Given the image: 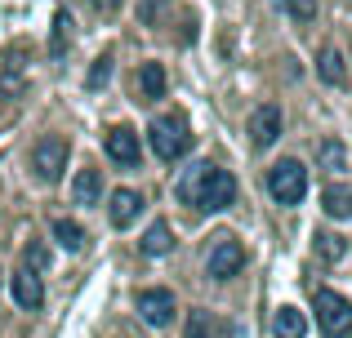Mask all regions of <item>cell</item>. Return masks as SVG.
<instances>
[{"label": "cell", "mask_w": 352, "mask_h": 338, "mask_svg": "<svg viewBox=\"0 0 352 338\" xmlns=\"http://www.w3.org/2000/svg\"><path fill=\"white\" fill-rule=\"evenodd\" d=\"M276 138H281V107H272V103L254 107V116H250V143L254 147H272Z\"/></svg>", "instance_id": "obj_8"}, {"label": "cell", "mask_w": 352, "mask_h": 338, "mask_svg": "<svg viewBox=\"0 0 352 338\" xmlns=\"http://www.w3.org/2000/svg\"><path fill=\"white\" fill-rule=\"evenodd\" d=\"M103 147H107V156H112L116 165H125V169L143 160V147H138V134H134V130H125V125H116V130H107Z\"/></svg>", "instance_id": "obj_9"}, {"label": "cell", "mask_w": 352, "mask_h": 338, "mask_svg": "<svg viewBox=\"0 0 352 338\" xmlns=\"http://www.w3.org/2000/svg\"><path fill=\"white\" fill-rule=\"evenodd\" d=\"M147 138H152V152L161 160H183L192 152V130H188V116H183V112L156 116L152 130H147Z\"/></svg>", "instance_id": "obj_2"}, {"label": "cell", "mask_w": 352, "mask_h": 338, "mask_svg": "<svg viewBox=\"0 0 352 338\" xmlns=\"http://www.w3.org/2000/svg\"><path fill=\"white\" fill-rule=\"evenodd\" d=\"M45 267H50V250H45L41 241L23 245V271H32V276H36V271H45Z\"/></svg>", "instance_id": "obj_23"}, {"label": "cell", "mask_w": 352, "mask_h": 338, "mask_svg": "<svg viewBox=\"0 0 352 338\" xmlns=\"http://www.w3.org/2000/svg\"><path fill=\"white\" fill-rule=\"evenodd\" d=\"M138 250L152 254V258L170 254V250H174V232H170V223H152V227H147V236L138 241Z\"/></svg>", "instance_id": "obj_16"}, {"label": "cell", "mask_w": 352, "mask_h": 338, "mask_svg": "<svg viewBox=\"0 0 352 338\" xmlns=\"http://www.w3.org/2000/svg\"><path fill=\"white\" fill-rule=\"evenodd\" d=\"M143 214V191H134V187H116L112 191V205H107V218H112V227H120L125 232L134 218Z\"/></svg>", "instance_id": "obj_10"}, {"label": "cell", "mask_w": 352, "mask_h": 338, "mask_svg": "<svg viewBox=\"0 0 352 338\" xmlns=\"http://www.w3.org/2000/svg\"><path fill=\"white\" fill-rule=\"evenodd\" d=\"M54 241H58L67 254H80L89 245V236H85V227L72 223V218H54Z\"/></svg>", "instance_id": "obj_15"}, {"label": "cell", "mask_w": 352, "mask_h": 338, "mask_svg": "<svg viewBox=\"0 0 352 338\" xmlns=\"http://www.w3.org/2000/svg\"><path fill=\"white\" fill-rule=\"evenodd\" d=\"M94 5H98V9H116L120 0H94Z\"/></svg>", "instance_id": "obj_28"}, {"label": "cell", "mask_w": 352, "mask_h": 338, "mask_svg": "<svg viewBox=\"0 0 352 338\" xmlns=\"http://www.w3.org/2000/svg\"><path fill=\"white\" fill-rule=\"evenodd\" d=\"M134 307H138V316H143L152 330H165V325L174 321V294L170 289H138V298H134Z\"/></svg>", "instance_id": "obj_7"}, {"label": "cell", "mask_w": 352, "mask_h": 338, "mask_svg": "<svg viewBox=\"0 0 352 338\" xmlns=\"http://www.w3.org/2000/svg\"><path fill=\"white\" fill-rule=\"evenodd\" d=\"M317 254L326 263H339L348 254V245H344V236H335V232H317Z\"/></svg>", "instance_id": "obj_22"}, {"label": "cell", "mask_w": 352, "mask_h": 338, "mask_svg": "<svg viewBox=\"0 0 352 338\" xmlns=\"http://www.w3.org/2000/svg\"><path fill=\"white\" fill-rule=\"evenodd\" d=\"M0 94H9V98L23 94V62H18V53H9L0 62Z\"/></svg>", "instance_id": "obj_19"}, {"label": "cell", "mask_w": 352, "mask_h": 338, "mask_svg": "<svg viewBox=\"0 0 352 338\" xmlns=\"http://www.w3.org/2000/svg\"><path fill=\"white\" fill-rule=\"evenodd\" d=\"M134 89H138V98H143V103L165 98V67H161V62H143V67H138Z\"/></svg>", "instance_id": "obj_11"}, {"label": "cell", "mask_w": 352, "mask_h": 338, "mask_svg": "<svg viewBox=\"0 0 352 338\" xmlns=\"http://www.w3.org/2000/svg\"><path fill=\"white\" fill-rule=\"evenodd\" d=\"M317 71H321V80H326V85H344V80H348L344 53H339V49H321V62H317Z\"/></svg>", "instance_id": "obj_18"}, {"label": "cell", "mask_w": 352, "mask_h": 338, "mask_svg": "<svg viewBox=\"0 0 352 338\" xmlns=\"http://www.w3.org/2000/svg\"><path fill=\"white\" fill-rule=\"evenodd\" d=\"M107 76H112V53H103V58H94V67H89L85 85H89V89H98V85H107Z\"/></svg>", "instance_id": "obj_25"}, {"label": "cell", "mask_w": 352, "mask_h": 338, "mask_svg": "<svg viewBox=\"0 0 352 338\" xmlns=\"http://www.w3.org/2000/svg\"><path fill=\"white\" fill-rule=\"evenodd\" d=\"M183 338H214V334H210V321H206V316H192V321H188V334H183Z\"/></svg>", "instance_id": "obj_26"}, {"label": "cell", "mask_w": 352, "mask_h": 338, "mask_svg": "<svg viewBox=\"0 0 352 338\" xmlns=\"http://www.w3.org/2000/svg\"><path fill=\"white\" fill-rule=\"evenodd\" d=\"M272 334L276 338H303V334H308V321H303L299 307H281L276 321H272Z\"/></svg>", "instance_id": "obj_17"}, {"label": "cell", "mask_w": 352, "mask_h": 338, "mask_svg": "<svg viewBox=\"0 0 352 338\" xmlns=\"http://www.w3.org/2000/svg\"><path fill=\"white\" fill-rule=\"evenodd\" d=\"M67 45H72V18H67V9H58V14H54L50 53H54V58H63V53H67Z\"/></svg>", "instance_id": "obj_20"}, {"label": "cell", "mask_w": 352, "mask_h": 338, "mask_svg": "<svg viewBox=\"0 0 352 338\" xmlns=\"http://www.w3.org/2000/svg\"><path fill=\"white\" fill-rule=\"evenodd\" d=\"M0 276H5V271H0Z\"/></svg>", "instance_id": "obj_29"}, {"label": "cell", "mask_w": 352, "mask_h": 338, "mask_svg": "<svg viewBox=\"0 0 352 338\" xmlns=\"http://www.w3.org/2000/svg\"><path fill=\"white\" fill-rule=\"evenodd\" d=\"M317 165L321 169H348V147H344V143H335V138H326L317 147Z\"/></svg>", "instance_id": "obj_21"}, {"label": "cell", "mask_w": 352, "mask_h": 338, "mask_svg": "<svg viewBox=\"0 0 352 338\" xmlns=\"http://www.w3.org/2000/svg\"><path fill=\"white\" fill-rule=\"evenodd\" d=\"M272 5L285 9L294 23H312V18H317V0H272Z\"/></svg>", "instance_id": "obj_24"}, {"label": "cell", "mask_w": 352, "mask_h": 338, "mask_svg": "<svg viewBox=\"0 0 352 338\" xmlns=\"http://www.w3.org/2000/svg\"><path fill=\"white\" fill-rule=\"evenodd\" d=\"M241 267H245V250H241V241H232V236H219V241L210 245L206 271H210L214 280H232Z\"/></svg>", "instance_id": "obj_6"}, {"label": "cell", "mask_w": 352, "mask_h": 338, "mask_svg": "<svg viewBox=\"0 0 352 338\" xmlns=\"http://www.w3.org/2000/svg\"><path fill=\"white\" fill-rule=\"evenodd\" d=\"M72 200H76V205H98V200H103V173L80 169L76 182H72Z\"/></svg>", "instance_id": "obj_13"}, {"label": "cell", "mask_w": 352, "mask_h": 338, "mask_svg": "<svg viewBox=\"0 0 352 338\" xmlns=\"http://www.w3.org/2000/svg\"><path fill=\"white\" fill-rule=\"evenodd\" d=\"M267 196H272L276 205H299V200L308 196V169H303L299 160H276V165L267 169Z\"/></svg>", "instance_id": "obj_3"}, {"label": "cell", "mask_w": 352, "mask_h": 338, "mask_svg": "<svg viewBox=\"0 0 352 338\" xmlns=\"http://www.w3.org/2000/svg\"><path fill=\"white\" fill-rule=\"evenodd\" d=\"M321 209H326L330 218H352V187H344V182H330V187L321 191Z\"/></svg>", "instance_id": "obj_14"}, {"label": "cell", "mask_w": 352, "mask_h": 338, "mask_svg": "<svg viewBox=\"0 0 352 338\" xmlns=\"http://www.w3.org/2000/svg\"><path fill=\"white\" fill-rule=\"evenodd\" d=\"M32 169H36V178H41V182H58L63 169H67V138L45 134V138L32 147Z\"/></svg>", "instance_id": "obj_5"}, {"label": "cell", "mask_w": 352, "mask_h": 338, "mask_svg": "<svg viewBox=\"0 0 352 338\" xmlns=\"http://www.w3.org/2000/svg\"><path fill=\"white\" fill-rule=\"evenodd\" d=\"M312 307H317V325L330 338L352 334V303L344 294H335V289H317V294H312Z\"/></svg>", "instance_id": "obj_4"}, {"label": "cell", "mask_w": 352, "mask_h": 338, "mask_svg": "<svg viewBox=\"0 0 352 338\" xmlns=\"http://www.w3.org/2000/svg\"><path fill=\"white\" fill-rule=\"evenodd\" d=\"M174 196H179L183 205H192V209H210V214H219V209H232L236 178L228 169L210 165V160H197V165H188L183 178L174 182Z\"/></svg>", "instance_id": "obj_1"}, {"label": "cell", "mask_w": 352, "mask_h": 338, "mask_svg": "<svg viewBox=\"0 0 352 338\" xmlns=\"http://www.w3.org/2000/svg\"><path fill=\"white\" fill-rule=\"evenodd\" d=\"M14 298H18V307H23V312H36V307L45 303L41 276H32V271H18V276H14Z\"/></svg>", "instance_id": "obj_12"}, {"label": "cell", "mask_w": 352, "mask_h": 338, "mask_svg": "<svg viewBox=\"0 0 352 338\" xmlns=\"http://www.w3.org/2000/svg\"><path fill=\"white\" fill-rule=\"evenodd\" d=\"M156 9H161V0H143V5H138V18H143V23H156Z\"/></svg>", "instance_id": "obj_27"}]
</instances>
